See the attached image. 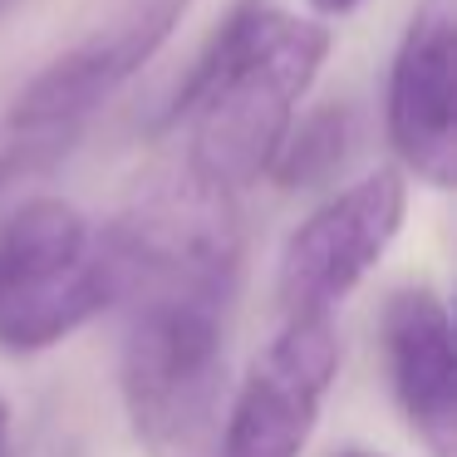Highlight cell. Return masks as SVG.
<instances>
[{
    "label": "cell",
    "instance_id": "1",
    "mask_svg": "<svg viewBox=\"0 0 457 457\" xmlns=\"http://www.w3.org/2000/svg\"><path fill=\"white\" fill-rule=\"evenodd\" d=\"M329 45L335 30L325 21L276 11L266 0H241L212 30L153 119V133L187 123L192 187L231 202L266 178L325 70Z\"/></svg>",
    "mask_w": 457,
    "mask_h": 457
},
{
    "label": "cell",
    "instance_id": "2",
    "mask_svg": "<svg viewBox=\"0 0 457 457\" xmlns=\"http://www.w3.org/2000/svg\"><path fill=\"white\" fill-rule=\"evenodd\" d=\"M231 290H148L133 300L119 388L143 457H221Z\"/></svg>",
    "mask_w": 457,
    "mask_h": 457
},
{
    "label": "cell",
    "instance_id": "3",
    "mask_svg": "<svg viewBox=\"0 0 457 457\" xmlns=\"http://www.w3.org/2000/svg\"><path fill=\"white\" fill-rule=\"evenodd\" d=\"M133 295L119 231L94 237L64 197H25L0 221V349L45 354Z\"/></svg>",
    "mask_w": 457,
    "mask_h": 457
},
{
    "label": "cell",
    "instance_id": "4",
    "mask_svg": "<svg viewBox=\"0 0 457 457\" xmlns=\"http://www.w3.org/2000/svg\"><path fill=\"white\" fill-rule=\"evenodd\" d=\"M408 217V178L364 172L354 187L315 207L280 246L276 295L286 315H335V305L388 256Z\"/></svg>",
    "mask_w": 457,
    "mask_h": 457
},
{
    "label": "cell",
    "instance_id": "5",
    "mask_svg": "<svg viewBox=\"0 0 457 457\" xmlns=\"http://www.w3.org/2000/svg\"><path fill=\"white\" fill-rule=\"evenodd\" d=\"M339 374L335 315H286L221 418V457H300Z\"/></svg>",
    "mask_w": 457,
    "mask_h": 457
},
{
    "label": "cell",
    "instance_id": "6",
    "mask_svg": "<svg viewBox=\"0 0 457 457\" xmlns=\"http://www.w3.org/2000/svg\"><path fill=\"white\" fill-rule=\"evenodd\" d=\"M384 133L403 178L457 182V0H418L384 84Z\"/></svg>",
    "mask_w": 457,
    "mask_h": 457
},
{
    "label": "cell",
    "instance_id": "7",
    "mask_svg": "<svg viewBox=\"0 0 457 457\" xmlns=\"http://www.w3.org/2000/svg\"><path fill=\"white\" fill-rule=\"evenodd\" d=\"M192 0H133L123 15H113L104 30L64 50L45 64L11 104V133H84V123L113 99L129 79H138L143 64L158 60L172 40Z\"/></svg>",
    "mask_w": 457,
    "mask_h": 457
},
{
    "label": "cell",
    "instance_id": "8",
    "mask_svg": "<svg viewBox=\"0 0 457 457\" xmlns=\"http://www.w3.org/2000/svg\"><path fill=\"white\" fill-rule=\"evenodd\" d=\"M378 345L398 413L428 457H457V349L453 315L433 286H398L384 300Z\"/></svg>",
    "mask_w": 457,
    "mask_h": 457
},
{
    "label": "cell",
    "instance_id": "9",
    "mask_svg": "<svg viewBox=\"0 0 457 457\" xmlns=\"http://www.w3.org/2000/svg\"><path fill=\"white\" fill-rule=\"evenodd\" d=\"M354 148V109L349 104H320L305 119L290 123L286 143H280L276 162L266 178L280 192H305V187H325L339 168L349 162Z\"/></svg>",
    "mask_w": 457,
    "mask_h": 457
},
{
    "label": "cell",
    "instance_id": "10",
    "mask_svg": "<svg viewBox=\"0 0 457 457\" xmlns=\"http://www.w3.org/2000/svg\"><path fill=\"white\" fill-rule=\"evenodd\" d=\"M74 138L79 133H11V143L0 148V207H11L35 182L50 178L74 153Z\"/></svg>",
    "mask_w": 457,
    "mask_h": 457
},
{
    "label": "cell",
    "instance_id": "11",
    "mask_svg": "<svg viewBox=\"0 0 457 457\" xmlns=\"http://www.w3.org/2000/svg\"><path fill=\"white\" fill-rule=\"evenodd\" d=\"M359 0H310V11H315V21H339V15H349Z\"/></svg>",
    "mask_w": 457,
    "mask_h": 457
},
{
    "label": "cell",
    "instance_id": "12",
    "mask_svg": "<svg viewBox=\"0 0 457 457\" xmlns=\"http://www.w3.org/2000/svg\"><path fill=\"white\" fill-rule=\"evenodd\" d=\"M5 443H11V403L0 398V457H5Z\"/></svg>",
    "mask_w": 457,
    "mask_h": 457
},
{
    "label": "cell",
    "instance_id": "13",
    "mask_svg": "<svg viewBox=\"0 0 457 457\" xmlns=\"http://www.w3.org/2000/svg\"><path fill=\"white\" fill-rule=\"evenodd\" d=\"M339 457H384V453H369V447H349V453H339Z\"/></svg>",
    "mask_w": 457,
    "mask_h": 457
},
{
    "label": "cell",
    "instance_id": "14",
    "mask_svg": "<svg viewBox=\"0 0 457 457\" xmlns=\"http://www.w3.org/2000/svg\"><path fill=\"white\" fill-rule=\"evenodd\" d=\"M15 5H21V0H0V21H5V15L15 11Z\"/></svg>",
    "mask_w": 457,
    "mask_h": 457
}]
</instances>
